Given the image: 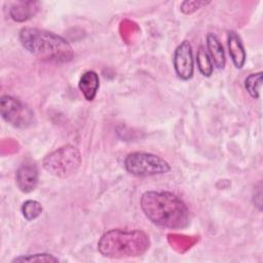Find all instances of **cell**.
<instances>
[{"mask_svg":"<svg viewBox=\"0 0 263 263\" xmlns=\"http://www.w3.org/2000/svg\"><path fill=\"white\" fill-rule=\"evenodd\" d=\"M140 205L145 216L157 226L183 229L189 225L186 203L170 191H146L141 196Z\"/></svg>","mask_w":263,"mask_h":263,"instance_id":"1","label":"cell"},{"mask_svg":"<svg viewBox=\"0 0 263 263\" xmlns=\"http://www.w3.org/2000/svg\"><path fill=\"white\" fill-rule=\"evenodd\" d=\"M18 39L23 47L39 60L65 64L71 62L74 58L71 44L53 32L24 27L18 33Z\"/></svg>","mask_w":263,"mask_h":263,"instance_id":"2","label":"cell"},{"mask_svg":"<svg viewBox=\"0 0 263 263\" xmlns=\"http://www.w3.org/2000/svg\"><path fill=\"white\" fill-rule=\"evenodd\" d=\"M149 248V236L140 229H111L105 232L98 242L100 254L111 259L139 257Z\"/></svg>","mask_w":263,"mask_h":263,"instance_id":"3","label":"cell"},{"mask_svg":"<svg viewBox=\"0 0 263 263\" xmlns=\"http://www.w3.org/2000/svg\"><path fill=\"white\" fill-rule=\"evenodd\" d=\"M81 164V153L73 145H65L47 154L42 160L43 168L50 175L66 179L74 175Z\"/></svg>","mask_w":263,"mask_h":263,"instance_id":"4","label":"cell"},{"mask_svg":"<svg viewBox=\"0 0 263 263\" xmlns=\"http://www.w3.org/2000/svg\"><path fill=\"white\" fill-rule=\"evenodd\" d=\"M127 173L136 177H150L163 175L171 171L170 163L162 157L144 151L130 152L124 158Z\"/></svg>","mask_w":263,"mask_h":263,"instance_id":"5","label":"cell"},{"mask_svg":"<svg viewBox=\"0 0 263 263\" xmlns=\"http://www.w3.org/2000/svg\"><path fill=\"white\" fill-rule=\"evenodd\" d=\"M0 113L2 118L16 128H27L34 122L33 110L18 99L5 95L0 99Z\"/></svg>","mask_w":263,"mask_h":263,"instance_id":"6","label":"cell"},{"mask_svg":"<svg viewBox=\"0 0 263 263\" xmlns=\"http://www.w3.org/2000/svg\"><path fill=\"white\" fill-rule=\"evenodd\" d=\"M173 65L177 76L184 81L192 78L194 72V59L192 46L188 40L182 41L175 49Z\"/></svg>","mask_w":263,"mask_h":263,"instance_id":"7","label":"cell"},{"mask_svg":"<svg viewBox=\"0 0 263 263\" xmlns=\"http://www.w3.org/2000/svg\"><path fill=\"white\" fill-rule=\"evenodd\" d=\"M39 173L34 163H23L16 171V186L23 193H30L38 185Z\"/></svg>","mask_w":263,"mask_h":263,"instance_id":"8","label":"cell"},{"mask_svg":"<svg viewBox=\"0 0 263 263\" xmlns=\"http://www.w3.org/2000/svg\"><path fill=\"white\" fill-rule=\"evenodd\" d=\"M227 45H228V51L233 65L235 66V68L241 69L245 66L247 53H246L242 41L236 32L230 31L228 33Z\"/></svg>","mask_w":263,"mask_h":263,"instance_id":"9","label":"cell"},{"mask_svg":"<svg viewBox=\"0 0 263 263\" xmlns=\"http://www.w3.org/2000/svg\"><path fill=\"white\" fill-rule=\"evenodd\" d=\"M78 87L86 101H92L100 87V78L98 73L92 70L84 72L79 78Z\"/></svg>","mask_w":263,"mask_h":263,"instance_id":"10","label":"cell"},{"mask_svg":"<svg viewBox=\"0 0 263 263\" xmlns=\"http://www.w3.org/2000/svg\"><path fill=\"white\" fill-rule=\"evenodd\" d=\"M39 9V2L18 1L9 9L10 17L17 23H23L34 16Z\"/></svg>","mask_w":263,"mask_h":263,"instance_id":"11","label":"cell"},{"mask_svg":"<svg viewBox=\"0 0 263 263\" xmlns=\"http://www.w3.org/2000/svg\"><path fill=\"white\" fill-rule=\"evenodd\" d=\"M206 46L209 50V55L213 62V65L217 69H224L226 64L225 51L223 45L219 38L214 34H208L206 36Z\"/></svg>","mask_w":263,"mask_h":263,"instance_id":"12","label":"cell"},{"mask_svg":"<svg viewBox=\"0 0 263 263\" xmlns=\"http://www.w3.org/2000/svg\"><path fill=\"white\" fill-rule=\"evenodd\" d=\"M196 64H197L199 72L203 76H205V77L212 76L213 71H214V65H213V62H212L206 49L202 45H200L197 49Z\"/></svg>","mask_w":263,"mask_h":263,"instance_id":"13","label":"cell"},{"mask_svg":"<svg viewBox=\"0 0 263 263\" xmlns=\"http://www.w3.org/2000/svg\"><path fill=\"white\" fill-rule=\"evenodd\" d=\"M262 85V72L252 73L245 80V87L253 99L260 98V90Z\"/></svg>","mask_w":263,"mask_h":263,"instance_id":"14","label":"cell"},{"mask_svg":"<svg viewBox=\"0 0 263 263\" xmlns=\"http://www.w3.org/2000/svg\"><path fill=\"white\" fill-rule=\"evenodd\" d=\"M21 211H22V214H23V216L26 220L32 221V220L37 219L41 215L42 205L37 200L28 199L23 203Z\"/></svg>","mask_w":263,"mask_h":263,"instance_id":"15","label":"cell"},{"mask_svg":"<svg viewBox=\"0 0 263 263\" xmlns=\"http://www.w3.org/2000/svg\"><path fill=\"white\" fill-rule=\"evenodd\" d=\"M11 262H59V259L51 254L39 253L22 255L12 259Z\"/></svg>","mask_w":263,"mask_h":263,"instance_id":"16","label":"cell"},{"mask_svg":"<svg viewBox=\"0 0 263 263\" xmlns=\"http://www.w3.org/2000/svg\"><path fill=\"white\" fill-rule=\"evenodd\" d=\"M210 2H205V1H184L181 4V10L183 13L185 14H191L194 11H196L197 9L201 8L202 6L208 5Z\"/></svg>","mask_w":263,"mask_h":263,"instance_id":"17","label":"cell"}]
</instances>
